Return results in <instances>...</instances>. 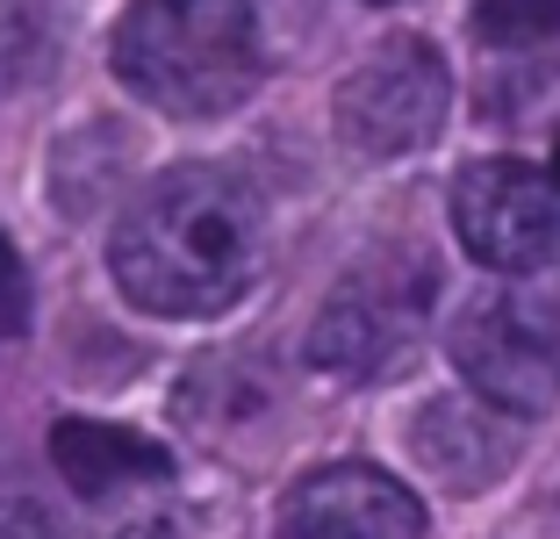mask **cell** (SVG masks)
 Listing matches in <instances>:
<instances>
[{
	"label": "cell",
	"instance_id": "6da1fadb",
	"mask_svg": "<svg viewBox=\"0 0 560 539\" xmlns=\"http://www.w3.org/2000/svg\"><path fill=\"white\" fill-rule=\"evenodd\" d=\"M266 209L231 165H173L122 209L108 274L144 317H215L252 288Z\"/></svg>",
	"mask_w": 560,
	"mask_h": 539
},
{
	"label": "cell",
	"instance_id": "7a4b0ae2",
	"mask_svg": "<svg viewBox=\"0 0 560 539\" xmlns=\"http://www.w3.org/2000/svg\"><path fill=\"white\" fill-rule=\"evenodd\" d=\"M116 80L159 115H231L259 87L266 44L252 0H130L116 22Z\"/></svg>",
	"mask_w": 560,
	"mask_h": 539
},
{
	"label": "cell",
	"instance_id": "3957f363",
	"mask_svg": "<svg viewBox=\"0 0 560 539\" xmlns=\"http://www.w3.org/2000/svg\"><path fill=\"white\" fill-rule=\"evenodd\" d=\"M445 339L481 403L511 417L560 403V295H475Z\"/></svg>",
	"mask_w": 560,
	"mask_h": 539
},
{
	"label": "cell",
	"instance_id": "277c9868",
	"mask_svg": "<svg viewBox=\"0 0 560 539\" xmlns=\"http://www.w3.org/2000/svg\"><path fill=\"white\" fill-rule=\"evenodd\" d=\"M445 108H453V80H445V58L424 36L374 44L338 80V101H330L338 137L360 159H410V151H424L445 130Z\"/></svg>",
	"mask_w": 560,
	"mask_h": 539
},
{
	"label": "cell",
	"instance_id": "5b68a950",
	"mask_svg": "<svg viewBox=\"0 0 560 539\" xmlns=\"http://www.w3.org/2000/svg\"><path fill=\"white\" fill-rule=\"evenodd\" d=\"M424 317H431V266L381 252V260H366L360 274H346L330 288L324 317L310 324V359L324 375L374 381L417 345Z\"/></svg>",
	"mask_w": 560,
	"mask_h": 539
},
{
	"label": "cell",
	"instance_id": "8992f818",
	"mask_svg": "<svg viewBox=\"0 0 560 539\" xmlns=\"http://www.w3.org/2000/svg\"><path fill=\"white\" fill-rule=\"evenodd\" d=\"M453 230L489 274H539L560 252V180L525 159H475L453 180Z\"/></svg>",
	"mask_w": 560,
	"mask_h": 539
},
{
	"label": "cell",
	"instance_id": "52a82bcc",
	"mask_svg": "<svg viewBox=\"0 0 560 539\" xmlns=\"http://www.w3.org/2000/svg\"><path fill=\"white\" fill-rule=\"evenodd\" d=\"M273 539H424V504L396 474L366 468V460H338L288 490Z\"/></svg>",
	"mask_w": 560,
	"mask_h": 539
},
{
	"label": "cell",
	"instance_id": "ba28073f",
	"mask_svg": "<svg viewBox=\"0 0 560 539\" xmlns=\"http://www.w3.org/2000/svg\"><path fill=\"white\" fill-rule=\"evenodd\" d=\"M410 454L453 496H475L489 482H503V468L517 460V425L511 410L481 403V395H431L410 425Z\"/></svg>",
	"mask_w": 560,
	"mask_h": 539
},
{
	"label": "cell",
	"instance_id": "9c48e42d",
	"mask_svg": "<svg viewBox=\"0 0 560 539\" xmlns=\"http://www.w3.org/2000/svg\"><path fill=\"white\" fill-rule=\"evenodd\" d=\"M50 460L80 496H108L122 482H165L173 474V454L159 439H144L130 425H101V417H58Z\"/></svg>",
	"mask_w": 560,
	"mask_h": 539
},
{
	"label": "cell",
	"instance_id": "30bf717a",
	"mask_svg": "<svg viewBox=\"0 0 560 539\" xmlns=\"http://www.w3.org/2000/svg\"><path fill=\"white\" fill-rule=\"evenodd\" d=\"M475 36L495 50H532L560 36V0H475Z\"/></svg>",
	"mask_w": 560,
	"mask_h": 539
},
{
	"label": "cell",
	"instance_id": "8fae6325",
	"mask_svg": "<svg viewBox=\"0 0 560 539\" xmlns=\"http://www.w3.org/2000/svg\"><path fill=\"white\" fill-rule=\"evenodd\" d=\"M22 324H30V266H22V252L0 238V345L22 339Z\"/></svg>",
	"mask_w": 560,
	"mask_h": 539
},
{
	"label": "cell",
	"instance_id": "7c38bea8",
	"mask_svg": "<svg viewBox=\"0 0 560 539\" xmlns=\"http://www.w3.org/2000/svg\"><path fill=\"white\" fill-rule=\"evenodd\" d=\"M0 539H58V525L30 490H0Z\"/></svg>",
	"mask_w": 560,
	"mask_h": 539
},
{
	"label": "cell",
	"instance_id": "4fadbf2b",
	"mask_svg": "<svg viewBox=\"0 0 560 539\" xmlns=\"http://www.w3.org/2000/svg\"><path fill=\"white\" fill-rule=\"evenodd\" d=\"M546 173H553V180H560V145H553V165H546Z\"/></svg>",
	"mask_w": 560,
	"mask_h": 539
}]
</instances>
